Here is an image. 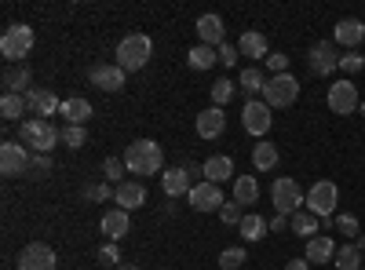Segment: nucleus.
I'll return each instance as SVG.
<instances>
[{
  "instance_id": "9d476101",
  "label": "nucleus",
  "mask_w": 365,
  "mask_h": 270,
  "mask_svg": "<svg viewBox=\"0 0 365 270\" xmlns=\"http://www.w3.org/2000/svg\"><path fill=\"white\" fill-rule=\"evenodd\" d=\"M307 66H311L314 77H332V73L340 70V51H336V44H332V41H318V44H311V51H307Z\"/></svg>"
},
{
  "instance_id": "473e14b6",
  "label": "nucleus",
  "mask_w": 365,
  "mask_h": 270,
  "mask_svg": "<svg viewBox=\"0 0 365 270\" xmlns=\"http://www.w3.org/2000/svg\"><path fill=\"white\" fill-rule=\"evenodd\" d=\"M332 266H336V270H361V252H358V245H354V242H344V245L336 249V259H332Z\"/></svg>"
},
{
  "instance_id": "6e6552de",
  "label": "nucleus",
  "mask_w": 365,
  "mask_h": 270,
  "mask_svg": "<svg viewBox=\"0 0 365 270\" xmlns=\"http://www.w3.org/2000/svg\"><path fill=\"white\" fill-rule=\"evenodd\" d=\"M329 110L336 113V117H351L358 106H361V99H358V88H354V81H332L329 84Z\"/></svg>"
},
{
  "instance_id": "de8ad7c7",
  "label": "nucleus",
  "mask_w": 365,
  "mask_h": 270,
  "mask_svg": "<svg viewBox=\"0 0 365 270\" xmlns=\"http://www.w3.org/2000/svg\"><path fill=\"white\" fill-rule=\"evenodd\" d=\"M285 270H311V263H307V259H289Z\"/></svg>"
},
{
  "instance_id": "49530a36",
  "label": "nucleus",
  "mask_w": 365,
  "mask_h": 270,
  "mask_svg": "<svg viewBox=\"0 0 365 270\" xmlns=\"http://www.w3.org/2000/svg\"><path fill=\"white\" fill-rule=\"evenodd\" d=\"M267 66L274 70V77H278V73H289V58H285L282 51H274V55H267Z\"/></svg>"
},
{
  "instance_id": "423d86ee",
  "label": "nucleus",
  "mask_w": 365,
  "mask_h": 270,
  "mask_svg": "<svg viewBox=\"0 0 365 270\" xmlns=\"http://www.w3.org/2000/svg\"><path fill=\"white\" fill-rule=\"evenodd\" d=\"M340 204V187L332 179H318V183L307 190V212H314L318 219H332Z\"/></svg>"
},
{
  "instance_id": "a18cd8bd",
  "label": "nucleus",
  "mask_w": 365,
  "mask_h": 270,
  "mask_svg": "<svg viewBox=\"0 0 365 270\" xmlns=\"http://www.w3.org/2000/svg\"><path fill=\"white\" fill-rule=\"evenodd\" d=\"M84 197L88 201H110V183H88L84 187Z\"/></svg>"
},
{
  "instance_id": "6ab92c4d",
  "label": "nucleus",
  "mask_w": 365,
  "mask_h": 270,
  "mask_svg": "<svg viewBox=\"0 0 365 270\" xmlns=\"http://www.w3.org/2000/svg\"><path fill=\"white\" fill-rule=\"evenodd\" d=\"M26 106L34 110L37 117H44V121L63 110V103H58L55 92H48V88H29V92H26Z\"/></svg>"
},
{
  "instance_id": "f257e3e1",
  "label": "nucleus",
  "mask_w": 365,
  "mask_h": 270,
  "mask_svg": "<svg viewBox=\"0 0 365 270\" xmlns=\"http://www.w3.org/2000/svg\"><path fill=\"white\" fill-rule=\"evenodd\" d=\"M125 165L132 175H165V150L154 139H135L125 150Z\"/></svg>"
},
{
  "instance_id": "c85d7f7f",
  "label": "nucleus",
  "mask_w": 365,
  "mask_h": 270,
  "mask_svg": "<svg viewBox=\"0 0 365 270\" xmlns=\"http://www.w3.org/2000/svg\"><path fill=\"white\" fill-rule=\"evenodd\" d=\"M252 168H256V172H274V168H278V146L267 142V139H259L256 150H252Z\"/></svg>"
},
{
  "instance_id": "72a5a7b5",
  "label": "nucleus",
  "mask_w": 365,
  "mask_h": 270,
  "mask_svg": "<svg viewBox=\"0 0 365 270\" xmlns=\"http://www.w3.org/2000/svg\"><path fill=\"white\" fill-rule=\"evenodd\" d=\"M22 110H26V95L4 92V99H0V117H4V121H19Z\"/></svg>"
},
{
  "instance_id": "ea45409f",
  "label": "nucleus",
  "mask_w": 365,
  "mask_h": 270,
  "mask_svg": "<svg viewBox=\"0 0 365 270\" xmlns=\"http://www.w3.org/2000/svg\"><path fill=\"white\" fill-rule=\"evenodd\" d=\"M340 70L351 73V77L361 73V70H365V55H361V51H344V55H340Z\"/></svg>"
},
{
  "instance_id": "393cba45",
  "label": "nucleus",
  "mask_w": 365,
  "mask_h": 270,
  "mask_svg": "<svg viewBox=\"0 0 365 270\" xmlns=\"http://www.w3.org/2000/svg\"><path fill=\"white\" fill-rule=\"evenodd\" d=\"M234 201L241 208H252L259 201V179L256 175H237L234 179Z\"/></svg>"
},
{
  "instance_id": "b1692460",
  "label": "nucleus",
  "mask_w": 365,
  "mask_h": 270,
  "mask_svg": "<svg viewBox=\"0 0 365 270\" xmlns=\"http://www.w3.org/2000/svg\"><path fill=\"white\" fill-rule=\"evenodd\" d=\"M263 88H267V77H263L259 66H245V70H241V77H237V92H245V103L256 99V95H263Z\"/></svg>"
},
{
  "instance_id": "c9c22d12",
  "label": "nucleus",
  "mask_w": 365,
  "mask_h": 270,
  "mask_svg": "<svg viewBox=\"0 0 365 270\" xmlns=\"http://www.w3.org/2000/svg\"><path fill=\"white\" fill-rule=\"evenodd\" d=\"M48 172H51V154H29V165H26L29 179H44Z\"/></svg>"
},
{
  "instance_id": "a211bd4d",
  "label": "nucleus",
  "mask_w": 365,
  "mask_h": 270,
  "mask_svg": "<svg viewBox=\"0 0 365 270\" xmlns=\"http://www.w3.org/2000/svg\"><path fill=\"white\" fill-rule=\"evenodd\" d=\"M190 172L182 168V165H175V168H168L165 175H161V190H165V197H187L190 190H194V183H190Z\"/></svg>"
},
{
  "instance_id": "37998d69",
  "label": "nucleus",
  "mask_w": 365,
  "mask_h": 270,
  "mask_svg": "<svg viewBox=\"0 0 365 270\" xmlns=\"http://www.w3.org/2000/svg\"><path fill=\"white\" fill-rule=\"evenodd\" d=\"M99 263H103V266H120V249H117V242H106V245L99 249Z\"/></svg>"
},
{
  "instance_id": "58836bf2",
  "label": "nucleus",
  "mask_w": 365,
  "mask_h": 270,
  "mask_svg": "<svg viewBox=\"0 0 365 270\" xmlns=\"http://www.w3.org/2000/svg\"><path fill=\"white\" fill-rule=\"evenodd\" d=\"M249 212L241 208L237 201H227L223 208H220V219H223V227H241V219H245Z\"/></svg>"
},
{
  "instance_id": "0eeeda50",
  "label": "nucleus",
  "mask_w": 365,
  "mask_h": 270,
  "mask_svg": "<svg viewBox=\"0 0 365 270\" xmlns=\"http://www.w3.org/2000/svg\"><path fill=\"white\" fill-rule=\"evenodd\" d=\"M299 99V81L292 73H278V77H267V88H263V103L274 110V106H292Z\"/></svg>"
},
{
  "instance_id": "1a4fd4ad",
  "label": "nucleus",
  "mask_w": 365,
  "mask_h": 270,
  "mask_svg": "<svg viewBox=\"0 0 365 270\" xmlns=\"http://www.w3.org/2000/svg\"><path fill=\"white\" fill-rule=\"evenodd\" d=\"M15 266H19V270H58V256H55V249L44 245V242H29V245L19 252Z\"/></svg>"
},
{
  "instance_id": "2f4dec72",
  "label": "nucleus",
  "mask_w": 365,
  "mask_h": 270,
  "mask_svg": "<svg viewBox=\"0 0 365 270\" xmlns=\"http://www.w3.org/2000/svg\"><path fill=\"white\" fill-rule=\"evenodd\" d=\"M29 81H34L29 66H8V70H4V92L22 95V88H29Z\"/></svg>"
},
{
  "instance_id": "5fc2aeb1",
  "label": "nucleus",
  "mask_w": 365,
  "mask_h": 270,
  "mask_svg": "<svg viewBox=\"0 0 365 270\" xmlns=\"http://www.w3.org/2000/svg\"><path fill=\"white\" fill-rule=\"evenodd\" d=\"M361 270H365V266H361Z\"/></svg>"
},
{
  "instance_id": "79ce46f5",
  "label": "nucleus",
  "mask_w": 365,
  "mask_h": 270,
  "mask_svg": "<svg viewBox=\"0 0 365 270\" xmlns=\"http://www.w3.org/2000/svg\"><path fill=\"white\" fill-rule=\"evenodd\" d=\"M120 172H128L125 157H106V161H103V175L110 179V183H117V179H120ZM120 183H125V179H120Z\"/></svg>"
},
{
  "instance_id": "39448f33",
  "label": "nucleus",
  "mask_w": 365,
  "mask_h": 270,
  "mask_svg": "<svg viewBox=\"0 0 365 270\" xmlns=\"http://www.w3.org/2000/svg\"><path fill=\"white\" fill-rule=\"evenodd\" d=\"M270 201H274V212L278 216H296L299 204H307V194L299 190L296 179L282 175V179H274V187H270Z\"/></svg>"
},
{
  "instance_id": "4468645a",
  "label": "nucleus",
  "mask_w": 365,
  "mask_h": 270,
  "mask_svg": "<svg viewBox=\"0 0 365 270\" xmlns=\"http://www.w3.org/2000/svg\"><path fill=\"white\" fill-rule=\"evenodd\" d=\"M187 201H190L194 212H216V216H220V208L227 204V201H223V190H220L216 183H197V187L187 194Z\"/></svg>"
},
{
  "instance_id": "2eb2a0df",
  "label": "nucleus",
  "mask_w": 365,
  "mask_h": 270,
  "mask_svg": "<svg viewBox=\"0 0 365 270\" xmlns=\"http://www.w3.org/2000/svg\"><path fill=\"white\" fill-rule=\"evenodd\" d=\"M113 204H117V208H125V212H132V208L146 204V187H143V179H125V183H117V190H113Z\"/></svg>"
},
{
  "instance_id": "09e8293b",
  "label": "nucleus",
  "mask_w": 365,
  "mask_h": 270,
  "mask_svg": "<svg viewBox=\"0 0 365 270\" xmlns=\"http://www.w3.org/2000/svg\"><path fill=\"white\" fill-rule=\"evenodd\" d=\"M270 230H285V216H274L270 219Z\"/></svg>"
},
{
  "instance_id": "bb28decb",
  "label": "nucleus",
  "mask_w": 365,
  "mask_h": 270,
  "mask_svg": "<svg viewBox=\"0 0 365 270\" xmlns=\"http://www.w3.org/2000/svg\"><path fill=\"white\" fill-rule=\"evenodd\" d=\"M58 117H66V125H84L91 117V103L81 99V95H70L63 99V110H58Z\"/></svg>"
},
{
  "instance_id": "f8f14e48",
  "label": "nucleus",
  "mask_w": 365,
  "mask_h": 270,
  "mask_svg": "<svg viewBox=\"0 0 365 270\" xmlns=\"http://www.w3.org/2000/svg\"><path fill=\"white\" fill-rule=\"evenodd\" d=\"M29 154H34V150H26L22 142H15V139H8L4 146H0V172H4L8 179H19V175H26V165H29Z\"/></svg>"
},
{
  "instance_id": "f704fd0d",
  "label": "nucleus",
  "mask_w": 365,
  "mask_h": 270,
  "mask_svg": "<svg viewBox=\"0 0 365 270\" xmlns=\"http://www.w3.org/2000/svg\"><path fill=\"white\" fill-rule=\"evenodd\" d=\"M234 95H237V84H234L230 77H220L216 84H212V106H220V110H223Z\"/></svg>"
},
{
  "instance_id": "5701e85b",
  "label": "nucleus",
  "mask_w": 365,
  "mask_h": 270,
  "mask_svg": "<svg viewBox=\"0 0 365 270\" xmlns=\"http://www.w3.org/2000/svg\"><path fill=\"white\" fill-rule=\"evenodd\" d=\"M307 263H332L336 259V242H332V237H325V234H318V237H311L307 242V256H303Z\"/></svg>"
},
{
  "instance_id": "dca6fc26",
  "label": "nucleus",
  "mask_w": 365,
  "mask_h": 270,
  "mask_svg": "<svg viewBox=\"0 0 365 270\" xmlns=\"http://www.w3.org/2000/svg\"><path fill=\"white\" fill-rule=\"evenodd\" d=\"M194 128H197V139H220L223 128H227V113H223L220 106H208V110L197 113Z\"/></svg>"
},
{
  "instance_id": "3c124183",
  "label": "nucleus",
  "mask_w": 365,
  "mask_h": 270,
  "mask_svg": "<svg viewBox=\"0 0 365 270\" xmlns=\"http://www.w3.org/2000/svg\"><path fill=\"white\" fill-rule=\"evenodd\" d=\"M117 270H139V266H135V263H120Z\"/></svg>"
},
{
  "instance_id": "864d4df0",
  "label": "nucleus",
  "mask_w": 365,
  "mask_h": 270,
  "mask_svg": "<svg viewBox=\"0 0 365 270\" xmlns=\"http://www.w3.org/2000/svg\"><path fill=\"white\" fill-rule=\"evenodd\" d=\"M158 270H168V266H158Z\"/></svg>"
},
{
  "instance_id": "c756f323",
  "label": "nucleus",
  "mask_w": 365,
  "mask_h": 270,
  "mask_svg": "<svg viewBox=\"0 0 365 270\" xmlns=\"http://www.w3.org/2000/svg\"><path fill=\"white\" fill-rule=\"evenodd\" d=\"M187 63H190V70L205 73V70H212V66L220 63V51H216V48H208V44H194L190 55H187Z\"/></svg>"
},
{
  "instance_id": "4be33fe9",
  "label": "nucleus",
  "mask_w": 365,
  "mask_h": 270,
  "mask_svg": "<svg viewBox=\"0 0 365 270\" xmlns=\"http://www.w3.org/2000/svg\"><path fill=\"white\" fill-rule=\"evenodd\" d=\"M237 51H241V58H267L270 55V44H267V37L259 33V29H245L241 33V41H237Z\"/></svg>"
},
{
  "instance_id": "aec40b11",
  "label": "nucleus",
  "mask_w": 365,
  "mask_h": 270,
  "mask_svg": "<svg viewBox=\"0 0 365 270\" xmlns=\"http://www.w3.org/2000/svg\"><path fill=\"white\" fill-rule=\"evenodd\" d=\"M201 175H205V183H227V179H237L234 175V161L227 157V154H216V157H208L205 165H201Z\"/></svg>"
},
{
  "instance_id": "f3484780",
  "label": "nucleus",
  "mask_w": 365,
  "mask_h": 270,
  "mask_svg": "<svg viewBox=\"0 0 365 270\" xmlns=\"http://www.w3.org/2000/svg\"><path fill=\"white\" fill-rule=\"evenodd\" d=\"M365 41V22L361 19H340L332 29V44H344L351 51H358V44Z\"/></svg>"
},
{
  "instance_id": "412c9836",
  "label": "nucleus",
  "mask_w": 365,
  "mask_h": 270,
  "mask_svg": "<svg viewBox=\"0 0 365 270\" xmlns=\"http://www.w3.org/2000/svg\"><path fill=\"white\" fill-rule=\"evenodd\" d=\"M223 33H227V29H223V19L220 15H201L197 19V41L201 44H208V48H220L223 44Z\"/></svg>"
},
{
  "instance_id": "7c9ffc66",
  "label": "nucleus",
  "mask_w": 365,
  "mask_h": 270,
  "mask_svg": "<svg viewBox=\"0 0 365 270\" xmlns=\"http://www.w3.org/2000/svg\"><path fill=\"white\" fill-rule=\"evenodd\" d=\"M237 230H241V237H245V242H263V237L270 234V223H267L259 212H249L245 219H241Z\"/></svg>"
},
{
  "instance_id": "7ed1b4c3",
  "label": "nucleus",
  "mask_w": 365,
  "mask_h": 270,
  "mask_svg": "<svg viewBox=\"0 0 365 270\" xmlns=\"http://www.w3.org/2000/svg\"><path fill=\"white\" fill-rule=\"evenodd\" d=\"M63 139V132H58L51 121H44V117H29V121H22V146L34 150V154H51L55 142Z\"/></svg>"
},
{
  "instance_id": "f03ea898",
  "label": "nucleus",
  "mask_w": 365,
  "mask_h": 270,
  "mask_svg": "<svg viewBox=\"0 0 365 270\" xmlns=\"http://www.w3.org/2000/svg\"><path fill=\"white\" fill-rule=\"evenodd\" d=\"M150 55H154V41H150L146 33H128L125 41L117 44V58H113V63L125 73H139L150 63Z\"/></svg>"
},
{
  "instance_id": "603ef678",
  "label": "nucleus",
  "mask_w": 365,
  "mask_h": 270,
  "mask_svg": "<svg viewBox=\"0 0 365 270\" xmlns=\"http://www.w3.org/2000/svg\"><path fill=\"white\" fill-rule=\"evenodd\" d=\"M358 110H361V117H365V99H361V106H358Z\"/></svg>"
},
{
  "instance_id": "8fccbe9b",
  "label": "nucleus",
  "mask_w": 365,
  "mask_h": 270,
  "mask_svg": "<svg viewBox=\"0 0 365 270\" xmlns=\"http://www.w3.org/2000/svg\"><path fill=\"white\" fill-rule=\"evenodd\" d=\"M354 245H358V252H365V234H358V242H354Z\"/></svg>"
},
{
  "instance_id": "20e7f679",
  "label": "nucleus",
  "mask_w": 365,
  "mask_h": 270,
  "mask_svg": "<svg viewBox=\"0 0 365 270\" xmlns=\"http://www.w3.org/2000/svg\"><path fill=\"white\" fill-rule=\"evenodd\" d=\"M29 51H34V26H26V22L8 26L4 37H0V55H4L11 66H22V58Z\"/></svg>"
},
{
  "instance_id": "a878e982",
  "label": "nucleus",
  "mask_w": 365,
  "mask_h": 270,
  "mask_svg": "<svg viewBox=\"0 0 365 270\" xmlns=\"http://www.w3.org/2000/svg\"><path fill=\"white\" fill-rule=\"evenodd\" d=\"M289 227H292V234L303 237V242H311V237H318V230H322V219L314 212H307V208H299L296 216H289Z\"/></svg>"
},
{
  "instance_id": "e433bc0d",
  "label": "nucleus",
  "mask_w": 365,
  "mask_h": 270,
  "mask_svg": "<svg viewBox=\"0 0 365 270\" xmlns=\"http://www.w3.org/2000/svg\"><path fill=\"white\" fill-rule=\"evenodd\" d=\"M332 227H336V230L344 234V242H351V237H358V234H361V223H358V216H351V212L336 216V219H332Z\"/></svg>"
},
{
  "instance_id": "c03bdc74",
  "label": "nucleus",
  "mask_w": 365,
  "mask_h": 270,
  "mask_svg": "<svg viewBox=\"0 0 365 270\" xmlns=\"http://www.w3.org/2000/svg\"><path fill=\"white\" fill-rule=\"evenodd\" d=\"M216 51H220V63H223L227 70H230V66L237 63V58H241V51H237V44H227V41H223V44H220Z\"/></svg>"
},
{
  "instance_id": "cd10ccee",
  "label": "nucleus",
  "mask_w": 365,
  "mask_h": 270,
  "mask_svg": "<svg viewBox=\"0 0 365 270\" xmlns=\"http://www.w3.org/2000/svg\"><path fill=\"white\" fill-rule=\"evenodd\" d=\"M103 234L110 237V242H120V237L128 234V212L125 208H110V212L103 216Z\"/></svg>"
},
{
  "instance_id": "9b49d317",
  "label": "nucleus",
  "mask_w": 365,
  "mask_h": 270,
  "mask_svg": "<svg viewBox=\"0 0 365 270\" xmlns=\"http://www.w3.org/2000/svg\"><path fill=\"white\" fill-rule=\"evenodd\" d=\"M241 125H245V132H249V135L263 139V135L270 132V125H274L270 106H267L263 99H249V103H245V110H241Z\"/></svg>"
},
{
  "instance_id": "4c0bfd02",
  "label": "nucleus",
  "mask_w": 365,
  "mask_h": 270,
  "mask_svg": "<svg viewBox=\"0 0 365 270\" xmlns=\"http://www.w3.org/2000/svg\"><path fill=\"white\" fill-rule=\"evenodd\" d=\"M245 259H249V252L241 249V245H234V249H223V252H220V270H237V266L245 263Z\"/></svg>"
},
{
  "instance_id": "a19ab883",
  "label": "nucleus",
  "mask_w": 365,
  "mask_h": 270,
  "mask_svg": "<svg viewBox=\"0 0 365 270\" xmlns=\"http://www.w3.org/2000/svg\"><path fill=\"white\" fill-rule=\"evenodd\" d=\"M63 142H66V146H73V150H81V146L88 142L84 125H66V128H63Z\"/></svg>"
},
{
  "instance_id": "ddd939ff",
  "label": "nucleus",
  "mask_w": 365,
  "mask_h": 270,
  "mask_svg": "<svg viewBox=\"0 0 365 270\" xmlns=\"http://www.w3.org/2000/svg\"><path fill=\"white\" fill-rule=\"evenodd\" d=\"M88 77H91V84H96L99 88V92H120V88H125V70H120L117 63H96V66H91L88 70Z\"/></svg>"
}]
</instances>
